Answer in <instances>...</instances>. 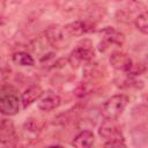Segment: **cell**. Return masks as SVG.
Instances as JSON below:
<instances>
[{"label": "cell", "instance_id": "14", "mask_svg": "<svg viewBox=\"0 0 148 148\" xmlns=\"http://www.w3.org/2000/svg\"><path fill=\"white\" fill-rule=\"evenodd\" d=\"M12 59L16 65H20V66H34L35 64L34 58L28 52H23V51L15 52Z\"/></svg>", "mask_w": 148, "mask_h": 148}, {"label": "cell", "instance_id": "11", "mask_svg": "<svg viewBox=\"0 0 148 148\" xmlns=\"http://www.w3.org/2000/svg\"><path fill=\"white\" fill-rule=\"evenodd\" d=\"M60 105V97L53 91L43 92L38 102V108L43 111H51Z\"/></svg>", "mask_w": 148, "mask_h": 148}, {"label": "cell", "instance_id": "15", "mask_svg": "<svg viewBox=\"0 0 148 148\" xmlns=\"http://www.w3.org/2000/svg\"><path fill=\"white\" fill-rule=\"evenodd\" d=\"M134 23H135V27L138 28V30L141 31L143 35L148 34V14H147V12L139 14L135 17Z\"/></svg>", "mask_w": 148, "mask_h": 148}, {"label": "cell", "instance_id": "10", "mask_svg": "<svg viewBox=\"0 0 148 148\" xmlns=\"http://www.w3.org/2000/svg\"><path fill=\"white\" fill-rule=\"evenodd\" d=\"M43 89L40 88V86L38 84H32L29 88H27L24 90V92L21 96V104L23 106V109H27L28 106H30L32 103H35L37 99H39L43 95Z\"/></svg>", "mask_w": 148, "mask_h": 148}, {"label": "cell", "instance_id": "3", "mask_svg": "<svg viewBox=\"0 0 148 148\" xmlns=\"http://www.w3.org/2000/svg\"><path fill=\"white\" fill-rule=\"evenodd\" d=\"M16 143L17 135L13 121L2 119L0 121V148H15Z\"/></svg>", "mask_w": 148, "mask_h": 148}, {"label": "cell", "instance_id": "2", "mask_svg": "<svg viewBox=\"0 0 148 148\" xmlns=\"http://www.w3.org/2000/svg\"><path fill=\"white\" fill-rule=\"evenodd\" d=\"M18 96L12 88H2L0 90V113L5 116H14L20 111Z\"/></svg>", "mask_w": 148, "mask_h": 148}, {"label": "cell", "instance_id": "12", "mask_svg": "<svg viewBox=\"0 0 148 148\" xmlns=\"http://www.w3.org/2000/svg\"><path fill=\"white\" fill-rule=\"evenodd\" d=\"M95 142V135L91 131H81L73 140L74 148H91Z\"/></svg>", "mask_w": 148, "mask_h": 148}, {"label": "cell", "instance_id": "1", "mask_svg": "<svg viewBox=\"0 0 148 148\" xmlns=\"http://www.w3.org/2000/svg\"><path fill=\"white\" fill-rule=\"evenodd\" d=\"M128 103V97L119 94L110 97L102 106V114L105 119L117 120Z\"/></svg>", "mask_w": 148, "mask_h": 148}, {"label": "cell", "instance_id": "13", "mask_svg": "<svg viewBox=\"0 0 148 148\" xmlns=\"http://www.w3.org/2000/svg\"><path fill=\"white\" fill-rule=\"evenodd\" d=\"M40 132V128L38 126V123L36 121V119H27V121L23 125V134L25 136L27 140H34Z\"/></svg>", "mask_w": 148, "mask_h": 148}, {"label": "cell", "instance_id": "6", "mask_svg": "<svg viewBox=\"0 0 148 148\" xmlns=\"http://www.w3.org/2000/svg\"><path fill=\"white\" fill-rule=\"evenodd\" d=\"M98 134L103 139H106L108 141L110 140H124L123 133L116 120L111 119H105L102 121L99 128H98Z\"/></svg>", "mask_w": 148, "mask_h": 148}, {"label": "cell", "instance_id": "5", "mask_svg": "<svg viewBox=\"0 0 148 148\" xmlns=\"http://www.w3.org/2000/svg\"><path fill=\"white\" fill-rule=\"evenodd\" d=\"M96 28V23L90 21V20H77V21H73L68 24H66L64 27L65 31L67 32V35L69 37L73 36H82L89 32L95 31Z\"/></svg>", "mask_w": 148, "mask_h": 148}, {"label": "cell", "instance_id": "7", "mask_svg": "<svg viewBox=\"0 0 148 148\" xmlns=\"http://www.w3.org/2000/svg\"><path fill=\"white\" fill-rule=\"evenodd\" d=\"M99 34L102 36V42L99 43V46H102V45L104 46L102 49V51H104L109 45H112V44L121 46L124 44V42H125L124 35L120 31H118L114 28H112V27H106V28L102 29L99 31Z\"/></svg>", "mask_w": 148, "mask_h": 148}, {"label": "cell", "instance_id": "17", "mask_svg": "<svg viewBox=\"0 0 148 148\" xmlns=\"http://www.w3.org/2000/svg\"><path fill=\"white\" fill-rule=\"evenodd\" d=\"M47 148H62V147L61 146H58V145H53V146H50Z\"/></svg>", "mask_w": 148, "mask_h": 148}, {"label": "cell", "instance_id": "4", "mask_svg": "<svg viewBox=\"0 0 148 148\" xmlns=\"http://www.w3.org/2000/svg\"><path fill=\"white\" fill-rule=\"evenodd\" d=\"M45 37L49 44L57 49H64L67 46L69 42V36L65 31L64 27L60 25H51L45 31Z\"/></svg>", "mask_w": 148, "mask_h": 148}, {"label": "cell", "instance_id": "9", "mask_svg": "<svg viewBox=\"0 0 148 148\" xmlns=\"http://www.w3.org/2000/svg\"><path fill=\"white\" fill-rule=\"evenodd\" d=\"M110 64L117 71L128 74L134 65V61L128 54L124 52H113L110 57Z\"/></svg>", "mask_w": 148, "mask_h": 148}, {"label": "cell", "instance_id": "16", "mask_svg": "<svg viewBox=\"0 0 148 148\" xmlns=\"http://www.w3.org/2000/svg\"><path fill=\"white\" fill-rule=\"evenodd\" d=\"M103 148H127L124 140H110L106 141Z\"/></svg>", "mask_w": 148, "mask_h": 148}, {"label": "cell", "instance_id": "8", "mask_svg": "<svg viewBox=\"0 0 148 148\" xmlns=\"http://www.w3.org/2000/svg\"><path fill=\"white\" fill-rule=\"evenodd\" d=\"M94 57H95V52L91 47L77 46L71 52L68 61L72 67H77L81 62H87V61L92 60Z\"/></svg>", "mask_w": 148, "mask_h": 148}]
</instances>
